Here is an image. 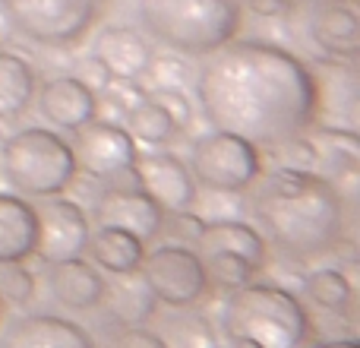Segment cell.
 Wrapping results in <instances>:
<instances>
[{
	"mask_svg": "<svg viewBox=\"0 0 360 348\" xmlns=\"http://www.w3.org/2000/svg\"><path fill=\"white\" fill-rule=\"evenodd\" d=\"M196 95L212 130L272 149L316 124V76L288 48L231 38L205 54Z\"/></svg>",
	"mask_w": 360,
	"mask_h": 348,
	"instance_id": "obj_1",
	"label": "cell"
},
{
	"mask_svg": "<svg viewBox=\"0 0 360 348\" xmlns=\"http://www.w3.org/2000/svg\"><path fill=\"white\" fill-rule=\"evenodd\" d=\"M250 209L259 235L294 260L323 256L338 247L345 231V193L319 171H262Z\"/></svg>",
	"mask_w": 360,
	"mask_h": 348,
	"instance_id": "obj_2",
	"label": "cell"
},
{
	"mask_svg": "<svg viewBox=\"0 0 360 348\" xmlns=\"http://www.w3.org/2000/svg\"><path fill=\"white\" fill-rule=\"evenodd\" d=\"M313 320L294 292L269 282H247L228 292L221 307L224 342L247 348H300Z\"/></svg>",
	"mask_w": 360,
	"mask_h": 348,
	"instance_id": "obj_3",
	"label": "cell"
},
{
	"mask_svg": "<svg viewBox=\"0 0 360 348\" xmlns=\"http://www.w3.org/2000/svg\"><path fill=\"white\" fill-rule=\"evenodd\" d=\"M139 23L158 44L205 57L240 32V0H136Z\"/></svg>",
	"mask_w": 360,
	"mask_h": 348,
	"instance_id": "obj_4",
	"label": "cell"
},
{
	"mask_svg": "<svg viewBox=\"0 0 360 348\" xmlns=\"http://www.w3.org/2000/svg\"><path fill=\"white\" fill-rule=\"evenodd\" d=\"M0 178L6 180V190L22 199L67 193L76 178L73 149L57 130L25 127L0 146Z\"/></svg>",
	"mask_w": 360,
	"mask_h": 348,
	"instance_id": "obj_5",
	"label": "cell"
},
{
	"mask_svg": "<svg viewBox=\"0 0 360 348\" xmlns=\"http://www.w3.org/2000/svg\"><path fill=\"white\" fill-rule=\"evenodd\" d=\"M105 0H0L6 25L38 48L67 51L86 42Z\"/></svg>",
	"mask_w": 360,
	"mask_h": 348,
	"instance_id": "obj_6",
	"label": "cell"
},
{
	"mask_svg": "<svg viewBox=\"0 0 360 348\" xmlns=\"http://www.w3.org/2000/svg\"><path fill=\"white\" fill-rule=\"evenodd\" d=\"M190 174L215 193H247L266 171L262 149L224 130H209L190 146Z\"/></svg>",
	"mask_w": 360,
	"mask_h": 348,
	"instance_id": "obj_7",
	"label": "cell"
},
{
	"mask_svg": "<svg viewBox=\"0 0 360 348\" xmlns=\"http://www.w3.org/2000/svg\"><path fill=\"white\" fill-rule=\"evenodd\" d=\"M139 279L146 282L158 304L168 307H193L209 294L202 260L196 250L184 244H158L146 250L139 263Z\"/></svg>",
	"mask_w": 360,
	"mask_h": 348,
	"instance_id": "obj_8",
	"label": "cell"
},
{
	"mask_svg": "<svg viewBox=\"0 0 360 348\" xmlns=\"http://www.w3.org/2000/svg\"><path fill=\"white\" fill-rule=\"evenodd\" d=\"M73 149L76 171L95 180H114L120 174H130L139 149L124 124L117 120H89L86 127L76 130V139L70 143Z\"/></svg>",
	"mask_w": 360,
	"mask_h": 348,
	"instance_id": "obj_9",
	"label": "cell"
},
{
	"mask_svg": "<svg viewBox=\"0 0 360 348\" xmlns=\"http://www.w3.org/2000/svg\"><path fill=\"white\" fill-rule=\"evenodd\" d=\"M35 218H38V244H35V256L48 266V263H63V260H76L86 256L89 247V235L92 225L89 216L76 199L63 197H44L35 206Z\"/></svg>",
	"mask_w": 360,
	"mask_h": 348,
	"instance_id": "obj_10",
	"label": "cell"
},
{
	"mask_svg": "<svg viewBox=\"0 0 360 348\" xmlns=\"http://www.w3.org/2000/svg\"><path fill=\"white\" fill-rule=\"evenodd\" d=\"M130 174L139 180V190L162 212H190L196 206V180L186 162L174 152H139Z\"/></svg>",
	"mask_w": 360,
	"mask_h": 348,
	"instance_id": "obj_11",
	"label": "cell"
},
{
	"mask_svg": "<svg viewBox=\"0 0 360 348\" xmlns=\"http://www.w3.org/2000/svg\"><path fill=\"white\" fill-rule=\"evenodd\" d=\"M307 32L323 57L354 63V57L360 54L357 0H310Z\"/></svg>",
	"mask_w": 360,
	"mask_h": 348,
	"instance_id": "obj_12",
	"label": "cell"
},
{
	"mask_svg": "<svg viewBox=\"0 0 360 348\" xmlns=\"http://www.w3.org/2000/svg\"><path fill=\"white\" fill-rule=\"evenodd\" d=\"M92 54L108 67L111 80L130 82V86H139V80H146L155 61L149 38L133 25H105L92 42Z\"/></svg>",
	"mask_w": 360,
	"mask_h": 348,
	"instance_id": "obj_13",
	"label": "cell"
},
{
	"mask_svg": "<svg viewBox=\"0 0 360 348\" xmlns=\"http://www.w3.org/2000/svg\"><path fill=\"white\" fill-rule=\"evenodd\" d=\"M38 114L57 130H79L89 120L98 118V99L76 80L73 73L51 76L35 92Z\"/></svg>",
	"mask_w": 360,
	"mask_h": 348,
	"instance_id": "obj_14",
	"label": "cell"
},
{
	"mask_svg": "<svg viewBox=\"0 0 360 348\" xmlns=\"http://www.w3.org/2000/svg\"><path fill=\"white\" fill-rule=\"evenodd\" d=\"M165 212L146 197L139 187H111L95 203V222L108 228H124L143 244L158 237Z\"/></svg>",
	"mask_w": 360,
	"mask_h": 348,
	"instance_id": "obj_15",
	"label": "cell"
},
{
	"mask_svg": "<svg viewBox=\"0 0 360 348\" xmlns=\"http://www.w3.org/2000/svg\"><path fill=\"white\" fill-rule=\"evenodd\" d=\"M199 256H237L250 263L256 273H262L269 263V244L259 235V228L240 218H212L202 225V235L196 241Z\"/></svg>",
	"mask_w": 360,
	"mask_h": 348,
	"instance_id": "obj_16",
	"label": "cell"
},
{
	"mask_svg": "<svg viewBox=\"0 0 360 348\" xmlns=\"http://www.w3.org/2000/svg\"><path fill=\"white\" fill-rule=\"evenodd\" d=\"M0 348H95L92 336L79 323L57 313L16 317L0 333Z\"/></svg>",
	"mask_w": 360,
	"mask_h": 348,
	"instance_id": "obj_17",
	"label": "cell"
},
{
	"mask_svg": "<svg viewBox=\"0 0 360 348\" xmlns=\"http://www.w3.org/2000/svg\"><path fill=\"white\" fill-rule=\"evenodd\" d=\"M44 282H48L51 298L60 307H67V311H95V307H101L108 288L98 266H92L82 256L63 263H48Z\"/></svg>",
	"mask_w": 360,
	"mask_h": 348,
	"instance_id": "obj_18",
	"label": "cell"
},
{
	"mask_svg": "<svg viewBox=\"0 0 360 348\" xmlns=\"http://www.w3.org/2000/svg\"><path fill=\"white\" fill-rule=\"evenodd\" d=\"M38 244V218L35 206L16 193H0V266L25 263L35 256Z\"/></svg>",
	"mask_w": 360,
	"mask_h": 348,
	"instance_id": "obj_19",
	"label": "cell"
},
{
	"mask_svg": "<svg viewBox=\"0 0 360 348\" xmlns=\"http://www.w3.org/2000/svg\"><path fill=\"white\" fill-rule=\"evenodd\" d=\"M86 254L92 256V266L105 269L108 275H133V273H139V263L146 256V244L124 228L98 225L89 235Z\"/></svg>",
	"mask_w": 360,
	"mask_h": 348,
	"instance_id": "obj_20",
	"label": "cell"
},
{
	"mask_svg": "<svg viewBox=\"0 0 360 348\" xmlns=\"http://www.w3.org/2000/svg\"><path fill=\"white\" fill-rule=\"evenodd\" d=\"M38 73L25 57L0 51V120H16L35 105Z\"/></svg>",
	"mask_w": 360,
	"mask_h": 348,
	"instance_id": "obj_21",
	"label": "cell"
},
{
	"mask_svg": "<svg viewBox=\"0 0 360 348\" xmlns=\"http://www.w3.org/2000/svg\"><path fill=\"white\" fill-rule=\"evenodd\" d=\"M124 127L133 137V143H146V146H152V149H162V146H168L171 139L177 137V124L168 118V111H165L158 101L149 99V95H143L136 105L127 108Z\"/></svg>",
	"mask_w": 360,
	"mask_h": 348,
	"instance_id": "obj_22",
	"label": "cell"
},
{
	"mask_svg": "<svg viewBox=\"0 0 360 348\" xmlns=\"http://www.w3.org/2000/svg\"><path fill=\"white\" fill-rule=\"evenodd\" d=\"M304 294L313 307L326 313H348L354 304V285L342 269H316L307 275Z\"/></svg>",
	"mask_w": 360,
	"mask_h": 348,
	"instance_id": "obj_23",
	"label": "cell"
},
{
	"mask_svg": "<svg viewBox=\"0 0 360 348\" xmlns=\"http://www.w3.org/2000/svg\"><path fill=\"white\" fill-rule=\"evenodd\" d=\"M174 311L180 313L165 320V333H158L165 345L168 348H218L215 330H212L209 320L193 313L190 307H174Z\"/></svg>",
	"mask_w": 360,
	"mask_h": 348,
	"instance_id": "obj_24",
	"label": "cell"
},
{
	"mask_svg": "<svg viewBox=\"0 0 360 348\" xmlns=\"http://www.w3.org/2000/svg\"><path fill=\"white\" fill-rule=\"evenodd\" d=\"M199 260H202L209 288H221V292H234L259 275L250 263L237 260V256H199Z\"/></svg>",
	"mask_w": 360,
	"mask_h": 348,
	"instance_id": "obj_25",
	"label": "cell"
},
{
	"mask_svg": "<svg viewBox=\"0 0 360 348\" xmlns=\"http://www.w3.org/2000/svg\"><path fill=\"white\" fill-rule=\"evenodd\" d=\"M269 152L275 156V168H288V171H316L319 168L316 143H313L307 133L285 139V143L272 146Z\"/></svg>",
	"mask_w": 360,
	"mask_h": 348,
	"instance_id": "obj_26",
	"label": "cell"
},
{
	"mask_svg": "<svg viewBox=\"0 0 360 348\" xmlns=\"http://www.w3.org/2000/svg\"><path fill=\"white\" fill-rule=\"evenodd\" d=\"M35 288H38L35 273H29L25 263H6V266H0V301L22 307L35 298Z\"/></svg>",
	"mask_w": 360,
	"mask_h": 348,
	"instance_id": "obj_27",
	"label": "cell"
},
{
	"mask_svg": "<svg viewBox=\"0 0 360 348\" xmlns=\"http://www.w3.org/2000/svg\"><path fill=\"white\" fill-rule=\"evenodd\" d=\"M202 225L205 218L193 216L190 212H165L162 218V231H158V237H171L168 244H184V247H196L199 235H202Z\"/></svg>",
	"mask_w": 360,
	"mask_h": 348,
	"instance_id": "obj_28",
	"label": "cell"
},
{
	"mask_svg": "<svg viewBox=\"0 0 360 348\" xmlns=\"http://www.w3.org/2000/svg\"><path fill=\"white\" fill-rule=\"evenodd\" d=\"M149 99L158 101V105L168 111V118L177 124V130L190 127V120H193V101H190V95H186L184 89H152Z\"/></svg>",
	"mask_w": 360,
	"mask_h": 348,
	"instance_id": "obj_29",
	"label": "cell"
},
{
	"mask_svg": "<svg viewBox=\"0 0 360 348\" xmlns=\"http://www.w3.org/2000/svg\"><path fill=\"white\" fill-rule=\"evenodd\" d=\"M73 76L89 89V92L95 95V99H101V95H105L108 89L114 86V80H111V73H108V67H105V63H101L95 54L82 57V61H79V73H73Z\"/></svg>",
	"mask_w": 360,
	"mask_h": 348,
	"instance_id": "obj_30",
	"label": "cell"
},
{
	"mask_svg": "<svg viewBox=\"0 0 360 348\" xmlns=\"http://www.w3.org/2000/svg\"><path fill=\"white\" fill-rule=\"evenodd\" d=\"M111 348H168V345L162 342V336L155 330H146L139 323H127L111 336Z\"/></svg>",
	"mask_w": 360,
	"mask_h": 348,
	"instance_id": "obj_31",
	"label": "cell"
},
{
	"mask_svg": "<svg viewBox=\"0 0 360 348\" xmlns=\"http://www.w3.org/2000/svg\"><path fill=\"white\" fill-rule=\"evenodd\" d=\"M240 10H250L262 19H281L294 10V0H240Z\"/></svg>",
	"mask_w": 360,
	"mask_h": 348,
	"instance_id": "obj_32",
	"label": "cell"
},
{
	"mask_svg": "<svg viewBox=\"0 0 360 348\" xmlns=\"http://www.w3.org/2000/svg\"><path fill=\"white\" fill-rule=\"evenodd\" d=\"M313 348H360L357 339H332V342H319Z\"/></svg>",
	"mask_w": 360,
	"mask_h": 348,
	"instance_id": "obj_33",
	"label": "cell"
}]
</instances>
